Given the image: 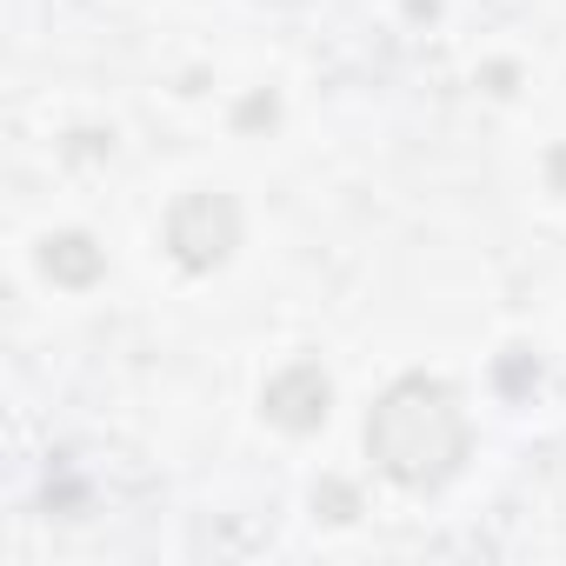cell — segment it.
<instances>
[{
  "label": "cell",
  "mask_w": 566,
  "mask_h": 566,
  "mask_svg": "<svg viewBox=\"0 0 566 566\" xmlns=\"http://www.w3.org/2000/svg\"><path fill=\"white\" fill-rule=\"evenodd\" d=\"M367 453L394 486H413V493L447 486L460 473V460H467L460 394L447 380H427V374L394 380L367 413Z\"/></svg>",
  "instance_id": "cell-1"
},
{
  "label": "cell",
  "mask_w": 566,
  "mask_h": 566,
  "mask_svg": "<svg viewBox=\"0 0 566 566\" xmlns=\"http://www.w3.org/2000/svg\"><path fill=\"white\" fill-rule=\"evenodd\" d=\"M280 107H273V94H253L247 107H240V127H260V120H273Z\"/></svg>",
  "instance_id": "cell-7"
},
{
  "label": "cell",
  "mask_w": 566,
  "mask_h": 566,
  "mask_svg": "<svg viewBox=\"0 0 566 566\" xmlns=\"http://www.w3.org/2000/svg\"><path fill=\"white\" fill-rule=\"evenodd\" d=\"M260 407H266V420H273V427H287V433H314V427L327 420V407H334V387H327L321 360H294V367H280V374L266 380Z\"/></svg>",
  "instance_id": "cell-3"
},
{
  "label": "cell",
  "mask_w": 566,
  "mask_h": 566,
  "mask_svg": "<svg viewBox=\"0 0 566 566\" xmlns=\"http://www.w3.org/2000/svg\"><path fill=\"white\" fill-rule=\"evenodd\" d=\"M314 506H321L327 520H354V506H360V500H354V486H347V480H321Z\"/></svg>",
  "instance_id": "cell-5"
},
{
  "label": "cell",
  "mask_w": 566,
  "mask_h": 566,
  "mask_svg": "<svg viewBox=\"0 0 566 566\" xmlns=\"http://www.w3.org/2000/svg\"><path fill=\"white\" fill-rule=\"evenodd\" d=\"M526 380H539V367H533V354H520V347H513V354L500 360V387H506V394H520Z\"/></svg>",
  "instance_id": "cell-6"
},
{
  "label": "cell",
  "mask_w": 566,
  "mask_h": 566,
  "mask_svg": "<svg viewBox=\"0 0 566 566\" xmlns=\"http://www.w3.org/2000/svg\"><path fill=\"white\" fill-rule=\"evenodd\" d=\"M233 247H240V207H233V193L207 187V193L174 200V213H167V253L187 273H213Z\"/></svg>",
  "instance_id": "cell-2"
},
{
  "label": "cell",
  "mask_w": 566,
  "mask_h": 566,
  "mask_svg": "<svg viewBox=\"0 0 566 566\" xmlns=\"http://www.w3.org/2000/svg\"><path fill=\"white\" fill-rule=\"evenodd\" d=\"M41 266H48V280H61V287H94L101 266H107V253L87 233H54L41 247Z\"/></svg>",
  "instance_id": "cell-4"
},
{
  "label": "cell",
  "mask_w": 566,
  "mask_h": 566,
  "mask_svg": "<svg viewBox=\"0 0 566 566\" xmlns=\"http://www.w3.org/2000/svg\"><path fill=\"white\" fill-rule=\"evenodd\" d=\"M546 174H553V193H566V147H553V160H546Z\"/></svg>",
  "instance_id": "cell-8"
}]
</instances>
